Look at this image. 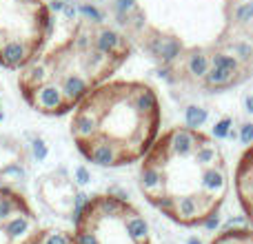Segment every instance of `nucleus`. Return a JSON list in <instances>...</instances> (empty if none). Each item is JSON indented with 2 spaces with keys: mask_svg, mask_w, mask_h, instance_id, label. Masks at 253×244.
Returning <instances> with one entry per match:
<instances>
[{
  "mask_svg": "<svg viewBox=\"0 0 253 244\" xmlns=\"http://www.w3.org/2000/svg\"><path fill=\"white\" fill-rule=\"evenodd\" d=\"M138 187L144 200L180 227H205L229 193V166L220 144L193 126L158 135L140 160Z\"/></svg>",
  "mask_w": 253,
  "mask_h": 244,
  "instance_id": "f257e3e1",
  "label": "nucleus"
},
{
  "mask_svg": "<svg viewBox=\"0 0 253 244\" xmlns=\"http://www.w3.org/2000/svg\"><path fill=\"white\" fill-rule=\"evenodd\" d=\"M131 44L118 29L83 16L69 34L18 71L25 102L42 116H65L129 60Z\"/></svg>",
  "mask_w": 253,
  "mask_h": 244,
  "instance_id": "f03ea898",
  "label": "nucleus"
},
{
  "mask_svg": "<svg viewBox=\"0 0 253 244\" xmlns=\"http://www.w3.org/2000/svg\"><path fill=\"white\" fill-rule=\"evenodd\" d=\"M160 98L142 80H107L71 111L69 131L84 160L105 169L140 162L160 135Z\"/></svg>",
  "mask_w": 253,
  "mask_h": 244,
  "instance_id": "7ed1b4c3",
  "label": "nucleus"
},
{
  "mask_svg": "<svg viewBox=\"0 0 253 244\" xmlns=\"http://www.w3.org/2000/svg\"><path fill=\"white\" fill-rule=\"evenodd\" d=\"M74 238L78 244H151L147 218L114 193H98L80 206Z\"/></svg>",
  "mask_w": 253,
  "mask_h": 244,
  "instance_id": "20e7f679",
  "label": "nucleus"
},
{
  "mask_svg": "<svg viewBox=\"0 0 253 244\" xmlns=\"http://www.w3.org/2000/svg\"><path fill=\"white\" fill-rule=\"evenodd\" d=\"M53 29L44 0H0V67L20 71L49 42Z\"/></svg>",
  "mask_w": 253,
  "mask_h": 244,
  "instance_id": "39448f33",
  "label": "nucleus"
},
{
  "mask_svg": "<svg viewBox=\"0 0 253 244\" xmlns=\"http://www.w3.org/2000/svg\"><path fill=\"white\" fill-rule=\"evenodd\" d=\"M38 229V215L27 198L11 187H0V244H27Z\"/></svg>",
  "mask_w": 253,
  "mask_h": 244,
  "instance_id": "423d86ee",
  "label": "nucleus"
},
{
  "mask_svg": "<svg viewBox=\"0 0 253 244\" xmlns=\"http://www.w3.org/2000/svg\"><path fill=\"white\" fill-rule=\"evenodd\" d=\"M233 187H236L238 204H240L249 227L253 229V144L245 149V153L238 160L236 173H233Z\"/></svg>",
  "mask_w": 253,
  "mask_h": 244,
  "instance_id": "0eeeda50",
  "label": "nucleus"
},
{
  "mask_svg": "<svg viewBox=\"0 0 253 244\" xmlns=\"http://www.w3.org/2000/svg\"><path fill=\"white\" fill-rule=\"evenodd\" d=\"M27 244H78V242H76L74 233L65 231V229L49 227V229H38L36 236Z\"/></svg>",
  "mask_w": 253,
  "mask_h": 244,
  "instance_id": "6e6552de",
  "label": "nucleus"
},
{
  "mask_svg": "<svg viewBox=\"0 0 253 244\" xmlns=\"http://www.w3.org/2000/svg\"><path fill=\"white\" fill-rule=\"evenodd\" d=\"M209 244H253V229L251 227L224 229Z\"/></svg>",
  "mask_w": 253,
  "mask_h": 244,
  "instance_id": "1a4fd4ad",
  "label": "nucleus"
}]
</instances>
